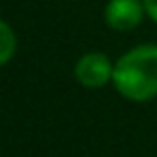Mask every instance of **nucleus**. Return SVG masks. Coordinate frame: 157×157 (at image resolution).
<instances>
[{
    "mask_svg": "<svg viewBox=\"0 0 157 157\" xmlns=\"http://www.w3.org/2000/svg\"><path fill=\"white\" fill-rule=\"evenodd\" d=\"M144 9H146V13L157 22V0H144Z\"/></svg>",
    "mask_w": 157,
    "mask_h": 157,
    "instance_id": "obj_5",
    "label": "nucleus"
},
{
    "mask_svg": "<svg viewBox=\"0 0 157 157\" xmlns=\"http://www.w3.org/2000/svg\"><path fill=\"white\" fill-rule=\"evenodd\" d=\"M116 90L131 101L157 97V45H140L127 52L112 73Z\"/></svg>",
    "mask_w": 157,
    "mask_h": 157,
    "instance_id": "obj_1",
    "label": "nucleus"
},
{
    "mask_svg": "<svg viewBox=\"0 0 157 157\" xmlns=\"http://www.w3.org/2000/svg\"><path fill=\"white\" fill-rule=\"evenodd\" d=\"M0 30H2V58H0V63L2 65H7L9 60H11V54H13V48H15V39H13V33H11V28H9V24L7 22H2L0 24Z\"/></svg>",
    "mask_w": 157,
    "mask_h": 157,
    "instance_id": "obj_4",
    "label": "nucleus"
},
{
    "mask_svg": "<svg viewBox=\"0 0 157 157\" xmlns=\"http://www.w3.org/2000/svg\"><path fill=\"white\" fill-rule=\"evenodd\" d=\"M144 11V2L140 0H110L105 7V22L114 30H131L140 24Z\"/></svg>",
    "mask_w": 157,
    "mask_h": 157,
    "instance_id": "obj_3",
    "label": "nucleus"
},
{
    "mask_svg": "<svg viewBox=\"0 0 157 157\" xmlns=\"http://www.w3.org/2000/svg\"><path fill=\"white\" fill-rule=\"evenodd\" d=\"M114 67L110 65L105 54H86L78 60L75 65V78L80 84L88 86V88H99L105 82L112 80Z\"/></svg>",
    "mask_w": 157,
    "mask_h": 157,
    "instance_id": "obj_2",
    "label": "nucleus"
}]
</instances>
